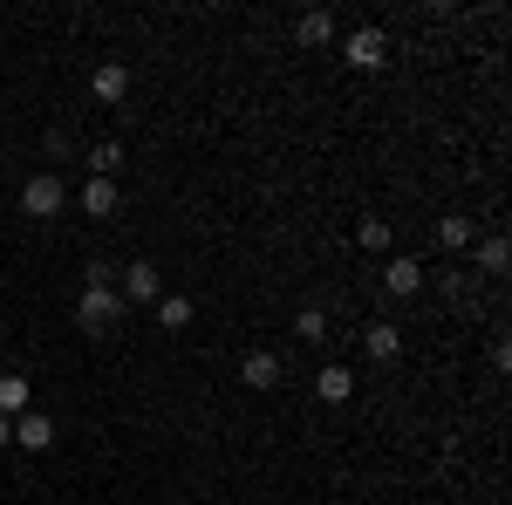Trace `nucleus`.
Returning a JSON list of instances; mask_svg holds the SVG:
<instances>
[{"mask_svg": "<svg viewBox=\"0 0 512 505\" xmlns=\"http://www.w3.org/2000/svg\"><path fill=\"white\" fill-rule=\"evenodd\" d=\"M117 314H123V294L110 287V280H89V287H82L76 321L89 328V335H110V328H117Z\"/></svg>", "mask_w": 512, "mask_h": 505, "instance_id": "f257e3e1", "label": "nucleus"}, {"mask_svg": "<svg viewBox=\"0 0 512 505\" xmlns=\"http://www.w3.org/2000/svg\"><path fill=\"white\" fill-rule=\"evenodd\" d=\"M21 212H28V219H55V212H62V178H55V171H35V178L21 185Z\"/></svg>", "mask_w": 512, "mask_h": 505, "instance_id": "f03ea898", "label": "nucleus"}, {"mask_svg": "<svg viewBox=\"0 0 512 505\" xmlns=\"http://www.w3.org/2000/svg\"><path fill=\"white\" fill-rule=\"evenodd\" d=\"M342 55H349V69H383V62H390V35H383V28H355Z\"/></svg>", "mask_w": 512, "mask_h": 505, "instance_id": "7ed1b4c3", "label": "nucleus"}, {"mask_svg": "<svg viewBox=\"0 0 512 505\" xmlns=\"http://www.w3.org/2000/svg\"><path fill=\"white\" fill-rule=\"evenodd\" d=\"M158 294H164V273L151 267V260L123 267V301H130V308H144V301H158Z\"/></svg>", "mask_w": 512, "mask_h": 505, "instance_id": "20e7f679", "label": "nucleus"}, {"mask_svg": "<svg viewBox=\"0 0 512 505\" xmlns=\"http://www.w3.org/2000/svg\"><path fill=\"white\" fill-rule=\"evenodd\" d=\"M89 96H96V103H123V96H130V69H123V62H103V69L89 76Z\"/></svg>", "mask_w": 512, "mask_h": 505, "instance_id": "39448f33", "label": "nucleus"}, {"mask_svg": "<svg viewBox=\"0 0 512 505\" xmlns=\"http://www.w3.org/2000/svg\"><path fill=\"white\" fill-rule=\"evenodd\" d=\"M362 349L376 355V362H396V355H403V335H396V321H369V328H362Z\"/></svg>", "mask_w": 512, "mask_h": 505, "instance_id": "423d86ee", "label": "nucleus"}, {"mask_svg": "<svg viewBox=\"0 0 512 505\" xmlns=\"http://www.w3.org/2000/svg\"><path fill=\"white\" fill-rule=\"evenodd\" d=\"M14 444H21V451H48V444H55V424H48L41 410H28V417H14Z\"/></svg>", "mask_w": 512, "mask_h": 505, "instance_id": "0eeeda50", "label": "nucleus"}, {"mask_svg": "<svg viewBox=\"0 0 512 505\" xmlns=\"http://www.w3.org/2000/svg\"><path fill=\"white\" fill-rule=\"evenodd\" d=\"M82 212H89V219H110V212H117V185H110V178H82Z\"/></svg>", "mask_w": 512, "mask_h": 505, "instance_id": "6e6552de", "label": "nucleus"}, {"mask_svg": "<svg viewBox=\"0 0 512 505\" xmlns=\"http://www.w3.org/2000/svg\"><path fill=\"white\" fill-rule=\"evenodd\" d=\"M383 287H390L396 301H403V294H417V287H424V267L403 253V260H390V267H383Z\"/></svg>", "mask_w": 512, "mask_h": 505, "instance_id": "1a4fd4ad", "label": "nucleus"}, {"mask_svg": "<svg viewBox=\"0 0 512 505\" xmlns=\"http://www.w3.org/2000/svg\"><path fill=\"white\" fill-rule=\"evenodd\" d=\"M239 376H246V383H253V389H274V383H280V355L253 349V355H246V362H239Z\"/></svg>", "mask_w": 512, "mask_h": 505, "instance_id": "9d476101", "label": "nucleus"}, {"mask_svg": "<svg viewBox=\"0 0 512 505\" xmlns=\"http://www.w3.org/2000/svg\"><path fill=\"white\" fill-rule=\"evenodd\" d=\"M315 389H321V403H349V396H355V376L342 369V362H328V369L315 376Z\"/></svg>", "mask_w": 512, "mask_h": 505, "instance_id": "9b49d317", "label": "nucleus"}, {"mask_svg": "<svg viewBox=\"0 0 512 505\" xmlns=\"http://www.w3.org/2000/svg\"><path fill=\"white\" fill-rule=\"evenodd\" d=\"M28 376H0V417H28Z\"/></svg>", "mask_w": 512, "mask_h": 505, "instance_id": "f8f14e48", "label": "nucleus"}, {"mask_svg": "<svg viewBox=\"0 0 512 505\" xmlns=\"http://www.w3.org/2000/svg\"><path fill=\"white\" fill-rule=\"evenodd\" d=\"M437 239H444L451 253H465V246H472V219H465V212H444V219H437Z\"/></svg>", "mask_w": 512, "mask_h": 505, "instance_id": "ddd939ff", "label": "nucleus"}, {"mask_svg": "<svg viewBox=\"0 0 512 505\" xmlns=\"http://www.w3.org/2000/svg\"><path fill=\"white\" fill-rule=\"evenodd\" d=\"M355 246H362V253H383V246H390V219H362V226H355Z\"/></svg>", "mask_w": 512, "mask_h": 505, "instance_id": "4468645a", "label": "nucleus"}, {"mask_svg": "<svg viewBox=\"0 0 512 505\" xmlns=\"http://www.w3.org/2000/svg\"><path fill=\"white\" fill-rule=\"evenodd\" d=\"M294 335H301V342H328V314L301 308V314H294Z\"/></svg>", "mask_w": 512, "mask_h": 505, "instance_id": "2eb2a0df", "label": "nucleus"}, {"mask_svg": "<svg viewBox=\"0 0 512 505\" xmlns=\"http://www.w3.org/2000/svg\"><path fill=\"white\" fill-rule=\"evenodd\" d=\"M294 35L308 41V48H321V41L335 35V21H328V14H301V21H294Z\"/></svg>", "mask_w": 512, "mask_h": 505, "instance_id": "dca6fc26", "label": "nucleus"}, {"mask_svg": "<svg viewBox=\"0 0 512 505\" xmlns=\"http://www.w3.org/2000/svg\"><path fill=\"white\" fill-rule=\"evenodd\" d=\"M158 321L164 328H185V321H192V301H185V294H158Z\"/></svg>", "mask_w": 512, "mask_h": 505, "instance_id": "f3484780", "label": "nucleus"}, {"mask_svg": "<svg viewBox=\"0 0 512 505\" xmlns=\"http://www.w3.org/2000/svg\"><path fill=\"white\" fill-rule=\"evenodd\" d=\"M506 260H512V246H506L499 233H492L485 246H478V267H485V273H506Z\"/></svg>", "mask_w": 512, "mask_h": 505, "instance_id": "a211bd4d", "label": "nucleus"}, {"mask_svg": "<svg viewBox=\"0 0 512 505\" xmlns=\"http://www.w3.org/2000/svg\"><path fill=\"white\" fill-rule=\"evenodd\" d=\"M117 164H123V151H117V144H96V151H89V178H110Z\"/></svg>", "mask_w": 512, "mask_h": 505, "instance_id": "6ab92c4d", "label": "nucleus"}, {"mask_svg": "<svg viewBox=\"0 0 512 505\" xmlns=\"http://www.w3.org/2000/svg\"><path fill=\"white\" fill-rule=\"evenodd\" d=\"M0 444H14V417H0Z\"/></svg>", "mask_w": 512, "mask_h": 505, "instance_id": "aec40b11", "label": "nucleus"}]
</instances>
